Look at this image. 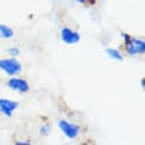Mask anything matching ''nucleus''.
Wrapping results in <instances>:
<instances>
[{"mask_svg": "<svg viewBox=\"0 0 145 145\" xmlns=\"http://www.w3.org/2000/svg\"><path fill=\"white\" fill-rule=\"evenodd\" d=\"M0 70H3L9 76H16L23 71V66L16 57L4 58V59H0Z\"/></svg>", "mask_w": 145, "mask_h": 145, "instance_id": "nucleus-1", "label": "nucleus"}, {"mask_svg": "<svg viewBox=\"0 0 145 145\" xmlns=\"http://www.w3.org/2000/svg\"><path fill=\"white\" fill-rule=\"evenodd\" d=\"M125 52L128 56L145 53V41L140 38H131V41L125 45Z\"/></svg>", "mask_w": 145, "mask_h": 145, "instance_id": "nucleus-2", "label": "nucleus"}, {"mask_svg": "<svg viewBox=\"0 0 145 145\" xmlns=\"http://www.w3.org/2000/svg\"><path fill=\"white\" fill-rule=\"evenodd\" d=\"M58 127H59L62 133L65 135L67 138H75L79 135V127L67 121V120H59L58 121Z\"/></svg>", "mask_w": 145, "mask_h": 145, "instance_id": "nucleus-3", "label": "nucleus"}, {"mask_svg": "<svg viewBox=\"0 0 145 145\" xmlns=\"http://www.w3.org/2000/svg\"><path fill=\"white\" fill-rule=\"evenodd\" d=\"M7 84L11 90H13V91H16V92H20V94H24V92L29 91V83H28L25 79H23V78L12 76V78L8 79Z\"/></svg>", "mask_w": 145, "mask_h": 145, "instance_id": "nucleus-4", "label": "nucleus"}, {"mask_svg": "<svg viewBox=\"0 0 145 145\" xmlns=\"http://www.w3.org/2000/svg\"><path fill=\"white\" fill-rule=\"evenodd\" d=\"M61 38L62 41L65 42V44H67V45H74V44H76V42H79L80 40V36L78 32L72 31V29H70V28H62L61 31Z\"/></svg>", "mask_w": 145, "mask_h": 145, "instance_id": "nucleus-5", "label": "nucleus"}, {"mask_svg": "<svg viewBox=\"0 0 145 145\" xmlns=\"http://www.w3.org/2000/svg\"><path fill=\"white\" fill-rule=\"evenodd\" d=\"M19 107V103L11 99H0V112L4 114L5 116H12V114L15 112Z\"/></svg>", "mask_w": 145, "mask_h": 145, "instance_id": "nucleus-6", "label": "nucleus"}, {"mask_svg": "<svg viewBox=\"0 0 145 145\" xmlns=\"http://www.w3.org/2000/svg\"><path fill=\"white\" fill-rule=\"evenodd\" d=\"M0 36L5 40H9L15 36V32L12 28H9L8 25H4V24H0Z\"/></svg>", "mask_w": 145, "mask_h": 145, "instance_id": "nucleus-7", "label": "nucleus"}, {"mask_svg": "<svg viewBox=\"0 0 145 145\" xmlns=\"http://www.w3.org/2000/svg\"><path fill=\"white\" fill-rule=\"evenodd\" d=\"M106 53H107V56L110 58H112V59L123 61V54L120 53L118 49H112V48H110V49H106Z\"/></svg>", "mask_w": 145, "mask_h": 145, "instance_id": "nucleus-8", "label": "nucleus"}, {"mask_svg": "<svg viewBox=\"0 0 145 145\" xmlns=\"http://www.w3.org/2000/svg\"><path fill=\"white\" fill-rule=\"evenodd\" d=\"M50 132H52V127H50L49 124H44V125L40 128V133H41L42 136H48V135H50Z\"/></svg>", "mask_w": 145, "mask_h": 145, "instance_id": "nucleus-9", "label": "nucleus"}, {"mask_svg": "<svg viewBox=\"0 0 145 145\" xmlns=\"http://www.w3.org/2000/svg\"><path fill=\"white\" fill-rule=\"evenodd\" d=\"M7 52H8V54H9L11 57H17V56L20 54V49H19V48H9Z\"/></svg>", "mask_w": 145, "mask_h": 145, "instance_id": "nucleus-10", "label": "nucleus"}, {"mask_svg": "<svg viewBox=\"0 0 145 145\" xmlns=\"http://www.w3.org/2000/svg\"><path fill=\"white\" fill-rule=\"evenodd\" d=\"M121 37H123V40H124V45H127V44L131 41V38H132L128 33H121Z\"/></svg>", "mask_w": 145, "mask_h": 145, "instance_id": "nucleus-11", "label": "nucleus"}, {"mask_svg": "<svg viewBox=\"0 0 145 145\" xmlns=\"http://www.w3.org/2000/svg\"><path fill=\"white\" fill-rule=\"evenodd\" d=\"M15 144L16 145H29L31 142H29V141H16Z\"/></svg>", "mask_w": 145, "mask_h": 145, "instance_id": "nucleus-12", "label": "nucleus"}, {"mask_svg": "<svg viewBox=\"0 0 145 145\" xmlns=\"http://www.w3.org/2000/svg\"><path fill=\"white\" fill-rule=\"evenodd\" d=\"M74 1H76V3H80V4H86L88 0H74Z\"/></svg>", "mask_w": 145, "mask_h": 145, "instance_id": "nucleus-13", "label": "nucleus"}, {"mask_svg": "<svg viewBox=\"0 0 145 145\" xmlns=\"http://www.w3.org/2000/svg\"><path fill=\"white\" fill-rule=\"evenodd\" d=\"M140 84H141V88H145V79L142 78L141 79V82H140Z\"/></svg>", "mask_w": 145, "mask_h": 145, "instance_id": "nucleus-14", "label": "nucleus"}]
</instances>
